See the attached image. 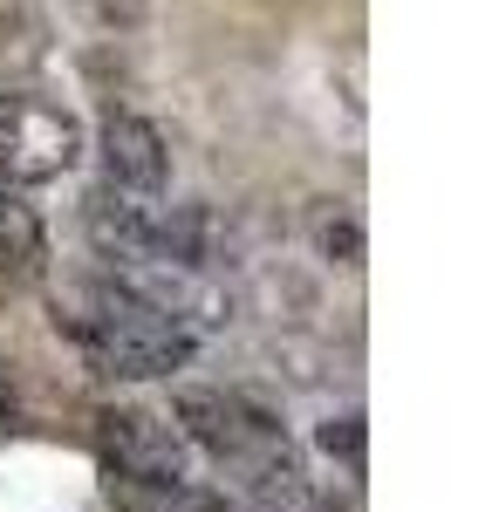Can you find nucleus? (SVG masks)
<instances>
[{"instance_id":"7","label":"nucleus","mask_w":492,"mask_h":512,"mask_svg":"<svg viewBox=\"0 0 492 512\" xmlns=\"http://www.w3.org/2000/svg\"><path fill=\"white\" fill-rule=\"evenodd\" d=\"M315 246H322L328 260L356 267V260H363V226H356V212H349V205H315Z\"/></svg>"},{"instance_id":"3","label":"nucleus","mask_w":492,"mask_h":512,"mask_svg":"<svg viewBox=\"0 0 492 512\" xmlns=\"http://www.w3.org/2000/svg\"><path fill=\"white\" fill-rule=\"evenodd\" d=\"M96 444H103L123 492H185V485H199L192 478V444L178 437L171 417L144 410V403L96 410Z\"/></svg>"},{"instance_id":"2","label":"nucleus","mask_w":492,"mask_h":512,"mask_svg":"<svg viewBox=\"0 0 492 512\" xmlns=\"http://www.w3.org/2000/svg\"><path fill=\"white\" fill-rule=\"evenodd\" d=\"M178 437L205 451L219 478H233L246 506L260 512H328L322 485L308 472V458L294 451V437L281 431V417L246 390H178L171 403Z\"/></svg>"},{"instance_id":"4","label":"nucleus","mask_w":492,"mask_h":512,"mask_svg":"<svg viewBox=\"0 0 492 512\" xmlns=\"http://www.w3.org/2000/svg\"><path fill=\"white\" fill-rule=\"evenodd\" d=\"M82 158V123L41 96V89H0V178L7 185H48Z\"/></svg>"},{"instance_id":"8","label":"nucleus","mask_w":492,"mask_h":512,"mask_svg":"<svg viewBox=\"0 0 492 512\" xmlns=\"http://www.w3.org/2000/svg\"><path fill=\"white\" fill-rule=\"evenodd\" d=\"M82 14H96L103 28H130V21H144V0H76Z\"/></svg>"},{"instance_id":"6","label":"nucleus","mask_w":492,"mask_h":512,"mask_svg":"<svg viewBox=\"0 0 492 512\" xmlns=\"http://www.w3.org/2000/svg\"><path fill=\"white\" fill-rule=\"evenodd\" d=\"M48 267V233L21 185L0 178V280H35Z\"/></svg>"},{"instance_id":"1","label":"nucleus","mask_w":492,"mask_h":512,"mask_svg":"<svg viewBox=\"0 0 492 512\" xmlns=\"http://www.w3.org/2000/svg\"><path fill=\"white\" fill-rule=\"evenodd\" d=\"M55 328L110 383H158V376H178L199 355L192 321L171 315L158 294H144L137 280L110 274V267H89L55 294Z\"/></svg>"},{"instance_id":"5","label":"nucleus","mask_w":492,"mask_h":512,"mask_svg":"<svg viewBox=\"0 0 492 512\" xmlns=\"http://www.w3.org/2000/svg\"><path fill=\"white\" fill-rule=\"evenodd\" d=\"M96 158H103V185L130 198H164L171 185V144L151 117L137 110H110L96 130Z\"/></svg>"}]
</instances>
